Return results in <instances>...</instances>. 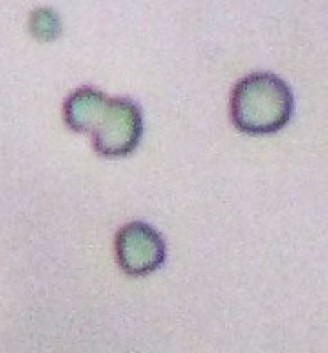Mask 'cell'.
<instances>
[{
	"mask_svg": "<svg viewBox=\"0 0 328 353\" xmlns=\"http://www.w3.org/2000/svg\"><path fill=\"white\" fill-rule=\"evenodd\" d=\"M295 97L283 78L272 72H252L236 81L229 97V119L242 134L267 137L291 121Z\"/></svg>",
	"mask_w": 328,
	"mask_h": 353,
	"instance_id": "6da1fadb",
	"label": "cell"
},
{
	"mask_svg": "<svg viewBox=\"0 0 328 353\" xmlns=\"http://www.w3.org/2000/svg\"><path fill=\"white\" fill-rule=\"evenodd\" d=\"M90 137L99 156L119 159L132 154L143 137L140 106L129 97H112Z\"/></svg>",
	"mask_w": 328,
	"mask_h": 353,
	"instance_id": "7a4b0ae2",
	"label": "cell"
},
{
	"mask_svg": "<svg viewBox=\"0 0 328 353\" xmlns=\"http://www.w3.org/2000/svg\"><path fill=\"white\" fill-rule=\"evenodd\" d=\"M113 253L125 276L145 277L164 265L166 242L152 225L131 221L115 233Z\"/></svg>",
	"mask_w": 328,
	"mask_h": 353,
	"instance_id": "3957f363",
	"label": "cell"
},
{
	"mask_svg": "<svg viewBox=\"0 0 328 353\" xmlns=\"http://www.w3.org/2000/svg\"><path fill=\"white\" fill-rule=\"evenodd\" d=\"M110 97L99 88L80 87L68 96L62 108L64 122L71 131L80 134H92L94 128L101 121Z\"/></svg>",
	"mask_w": 328,
	"mask_h": 353,
	"instance_id": "277c9868",
	"label": "cell"
},
{
	"mask_svg": "<svg viewBox=\"0 0 328 353\" xmlns=\"http://www.w3.org/2000/svg\"><path fill=\"white\" fill-rule=\"evenodd\" d=\"M28 28H30V34L39 41H53L62 32V25L57 12L48 8L36 9L30 14Z\"/></svg>",
	"mask_w": 328,
	"mask_h": 353,
	"instance_id": "5b68a950",
	"label": "cell"
}]
</instances>
